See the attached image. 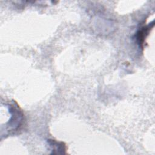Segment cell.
I'll list each match as a JSON object with an SVG mask.
<instances>
[{
    "instance_id": "cell-1",
    "label": "cell",
    "mask_w": 155,
    "mask_h": 155,
    "mask_svg": "<svg viewBox=\"0 0 155 155\" xmlns=\"http://www.w3.org/2000/svg\"><path fill=\"white\" fill-rule=\"evenodd\" d=\"M8 107L11 114L10 119L7 125L8 131H17L23 124L24 116V113L15 101L12 102Z\"/></svg>"
},
{
    "instance_id": "cell-2",
    "label": "cell",
    "mask_w": 155,
    "mask_h": 155,
    "mask_svg": "<svg viewBox=\"0 0 155 155\" xmlns=\"http://www.w3.org/2000/svg\"><path fill=\"white\" fill-rule=\"evenodd\" d=\"M153 26L154 22L153 21L151 24H149V25L141 27L135 35V38L136 39L137 44L139 45L140 48H143L145 42V39L148 35L150 31L152 29Z\"/></svg>"
},
{
    "instance_id": "cell-3",
    "label": "cell",
    "mask_w": 155,
    "mask_h": 155,
    "mask_svg": "<svg viewBox=\"0 0 155 155\" xmlns=\"http://www.w3.org/2000/svg\"><path fill=\"white\" fill-rule=\"evenodd\" d=\"M47 143L52 151L51 154H65L66 145L62 142H58L54 139H48Z\"/></svg>"
}]
</instances>
